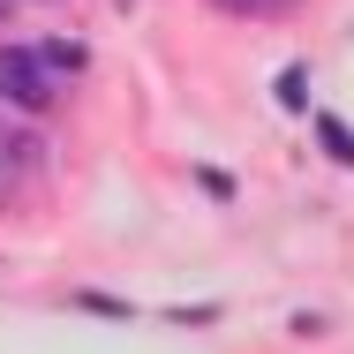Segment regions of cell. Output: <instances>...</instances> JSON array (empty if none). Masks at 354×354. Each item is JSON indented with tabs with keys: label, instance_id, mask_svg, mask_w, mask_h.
Segmentation results:
<instances>
[{
	"label": "cell",
	"instance_id": "6da1fadb",
	"mask_svg": "<svg viewBox=\"0 0 354 354\" xmlns=\"http://www.w3.org/2000/svg\"><path fill=\"white\" fill-rule=\"evenodd\" d=\"M0 98H15L23 113H46L53 106V75L38 46H0Z\"/></svg>",
	"mask_w": 354,
	"mask_h": 354
},
{
	"label": "cell",
	"instance_id": "7a4b0ae2",
	"mask_svg": "<svg viewBox=\"0 0 354 354\" xmlns=\"http://www.w3.org/2000/svg\"><path fill=\"white\" fill-rule=\"evenodd\" d=\"M317 136H324V151H332L339 166H354V136H347V121H332V113H324V121H317Z\"/></svg>",
	"mask_w": 354,
	"mask_h": 354
},
{
	"label": "cell",
	"instance_id": "3957f363",
	"mask_svg": "<svg viewBox=\"0 0 354 354\" xmlns=\"http://www.w3.org/2000/svg\"><path fill=\"white\" fill-rule=\"evenodd\" d=\"M38 53H46V68H83V46L75 38H46Z\"/></svg>",
	"mask_w": 354,
	"mask_h": 354
},
{
	"label": "cell",
	"instance_id": "277c9868",
	"mask_svg": "<svg viewBox=\"0 0 354 354\" xmlns=\"http://www.w3.org/2000/svg\"><path fill=\"white\" fill-rule=\"evenodd\" d=\"M218 8H234V15H272V8H294V0H218Z\"/></svg>",
	"mask_w": 354,
	"mask_h": 354
},
{
	"label": "cell",
	"instance_id": "5b68a950",
	"mask_svg": "<svg viewBox=\"0 0 354 354\" xmlns=\"http://www.w3.org/2000/svg\"><path fill=\"white\" fill-rule=\"evenodd\" d=\"M279 98H286V106H301V98H309V83H301V68H286V75H279Z\"/></svg>",
	"mask_w": 354,
	"mask_h": 354
},
{
	"label": "cell",
	"instance_id": "8992f818",
	"mask_svg": "<svg viewBox=\"0 0 354 354\" xmlns=\"http://www.w3.org/2000/svg\"><path fill=\"white\" fill-rule=\"evenodd\" d=\"M0 15H15V0H0Z\"/></svg>",
	"mask_w": 354,
	"mask_h": 354
}]
</instances>
